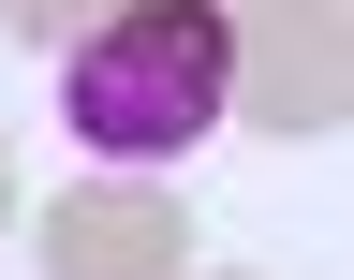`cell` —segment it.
I'll return each mask as SVG.
<instances>
[{"mask_svg": "<svg viewBox=\"0 0 354 280\" xmlns=\"http://www.w3.org/2000/svg\"><path fill=\"white\" fill-rule=\"evenodd\" d=\"M59 133L104 162H177L207 133H236V15L221 0H148V15L59 44Z\"/></svg>", "mask_w": 354, "mask_h": 280, "instance_id": "6da1fadb", "label": "cell"}, {"mask_svg": "<svg viewBox=\"0 0 354 280\" xmlns=\"http://www.w3.org/2000/svg\"><path fill=\"white\" fill-rule=\"evenodd\" d=\"M236 133H266V148L354 133V15H325V0H251L236 15Z\"/></svg>", "mask_w": 354, "mask_h": 280, "instance_id": "7a4b0ae2", "label": "cell"}, {"mask_svg": "<svg viewBox=\"0 0 354 280\" xmlns=\"http://www.w3.org/2000/svg\"><path fill=\"white\" fill-rule=\"evenodd\" d=\"M44 280H177V251H192V207L162 192V177H88V192H59L44 207Z\"/></svg>", "mask_w": 354, "mask_h": 280, "instance_id": "3957f363", "label": "cell"}, {"mask_svg": "<svg viewBox=\"0 0 354 280\" xmlns=\"http://www.w3.org/2000/svg\"><path fill=\"white\" fill-rule=\"evenodd\" d=\"M118 15H148V0H0V30H15L30 59H59V44H88V30H118Z\"/></svg>", "mask_w": 354, "mask_h": 280, "instance_id": "277c9868", "label": "cell"}, {"mask_svg": "<svg viewBox=\"0 0 354 280\" xmlns=\"http://www.w3.org/2000/svg\"><path fill=\"white\" fill-rule=\"evenodd\" d=\"M0 221H15V148H0Z\"/></svg>", "mask_w": 354, "mask_h": 280, "instance_id": "5b68a950", "label": "cell"}, {"mask_svg": "<svg viewBox=\"0 0 354 280\" xmlns=\"http://www.w3.org/2000/svg\"><path fill=\"white\" fill-rule=\"evenodd\" d=\"M325 15H354V0H325Z\"/></svg>", "mask_w": 354, "mask_h": 280, "instance_id": "8992f818", "label": "cell"}]
</instances>
